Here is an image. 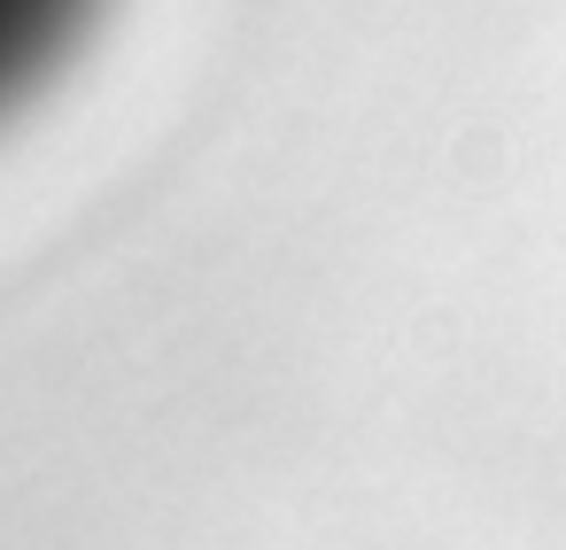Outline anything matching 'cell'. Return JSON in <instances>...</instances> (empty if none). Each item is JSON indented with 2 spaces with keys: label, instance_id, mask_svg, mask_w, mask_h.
Masks as SVG:
<instances>
[]
</instances>
